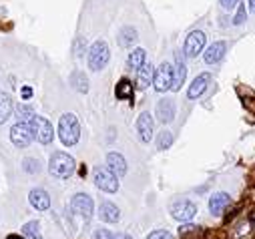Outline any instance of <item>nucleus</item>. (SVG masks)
<instances>
[{
    "label": "nucleus",
    "mask_w": 255,
    "mask_h": 239,
    "mask_svg": "<svg viewBox=\"0 0 255 239\" xmlns=\"http://www.w3.org/2000/svg\"><path fill=\"white\" fill-rule=\"evenodd\" d=\"M22 169H24L26 173H38V171H40V163H38L36 159H24V161H22Z\"/></svg>",
    "instance_id": "obj_28"
},
{
    "label": "nucleus",
    "mask_w": 255,
    "mask_h": 239,
    "mask_svg": "<svg viewBox=\"0 0 255 239\" xmlns=\"http://www.w3.org/2000/svg\"><path fill=\"white\" fill-rule=\"evenodd\" d=\"M93 239H113V235L107 231V229H99L97 233H95V237Z\"/></svg>",
    "instance_id": "obj_33"
},
{
    "label": "nucleus",
    "mask_w": 255,
    "mask_h": 239,
    "mask_svg": "<svg viewBox=\"0 0 255 239\" xmlns=\"http://www.w3.org/2000/svg\"><path fill=\"white\" fill-rule=\"evenodd\" d=\"M40 225H38V221H28L26 225H24V235L28 237V239H42L40 237V229H38Z\"/></svg>",
    "instance_id": "obj_26"
},
{
    "label": "nucleus",
    "mask_w": 255,
    "mask_h": 239,
    "mask_svg": "<svg viewBox=\"0 0 255 239\" xmlns=\"http://www.w3.org/2000/svg\"><path fill=\"white\" fill-rule=\"evenodd\" d=\"M58 137L65 145H77L79 137H81V125L77 121V117L73 113H67L60 117L58 121Z\"/></svg>",
    "instance_id": "obj_1"
},
{
    "label": "nucleus",
    "mask_w": 255,
    "mask_h": 239,
    "mask_svg": "<svg viewBox=\"0 0 255 239\" xmlns=\"http://www.w3.org/2000/svg\"><path fill=\"white\" fill-rule=\"evenodd\" d=\"M16 113H18L20 119H24V121H30V119L34 117V113H32V109L28 105H18L16 107Z\"/></svg>",
    "instance_id": "obj_29"
},
{
    "label": "nucleus",
    "mask_w": 255,
    "mask_h": 239,
    "mask_svg": "<svg viewBox=\"0 0 255 239\" xmlns=\"http://www.w3.org/2000/svg\"><path fill=\"white\" fill-rule=\"evenodd\" d=\"M95 185H97L101 191H107V193H115V191L119 189L117 175H115L111 169H103V167H97V169H95Z\"/></svg>",
    "instance_id": "obj_5"
},
{
    "label": "nucleus",
    "mask_w": 255,
    "mask_h": 239,
    "mask_svg": "<svg viewBox=\"0 0 255 239\" xmlns=\"http://www.w3.org/2000/svg\"><path fill=\"white\" fill-rule=\"evenodd\" d=\"M137 73H139V75H137V87H139V89H147V87L153 83L155 69H153L151 65H147V63H145Z\"/></svg>",
    "instance_id": "obj_20"
},
{
    "label": "nucleus",
    "mask_w": 255,
    "mask_h": 239,
    "mask_svg": "<svg viewBox=\"0 0 255 239\" xmlns=\"http://www.w3.org/2000/svg\"><path fill=\"white\" fill-rule=\"evenodd\" d=\"M137 131L143 143H149L153 139V117L149 113H143L137 121Z\"/></svg>",
    "instance_id": "obj_12"
},
{
    "label": "nucleus",
    "mask_w": 255,
    "mask_h": 239,
    "mask_svg": "<svg viewBox=\"0 0 255 239\" xmlns=\"http://www.w3.org/2000/svg\"><path fill=\"white\" fill-rule=\"evenodd\" d=\"M249 10L255 12V0H249Z\"/></svg>",
    "instance_id": "obj_35"
},
{
    "label": "nucleus",
    "mask_w": 255,
    "mask_h": 239,
    "mask_svg": "<svg viewBox=\"0 0 255 239\" xmlns=\"http://www.w3.org/2000/svg\"><path fill=\"white\" fill-rule=\"evenodd\" d=\"M157 117H159L161 123H171L173 119H175V105H173V101L163 99L157 105Z\"/></svg>",
    "instance_id": "obj_14"
},
{
    "label": "nucleus",
    "mask_w": 255,
    "mask_h": 239,
    "mask_svg": "<svg viewBox=\"0 0 255 239\" xmlns=\"http://www.w3.org/2000/svg\"><path fill=\"white\" fill-rule=\"evenodd\" d=\"M147 239H173V235H171L169 231H165V229H157V231H153Z\"/></svg>",
    "instance_id": "obj_30"
},
{
    "label": "nucleus",
    "mask_w": 255,
    "mask_h": 239,
    "mask_svg": "<svg viewBox=\"0 0 255 239\" xmlns=\"http://www.w3.org/2000/svg\"><path fill=\"white\" fill-rule=\"evenodd\" d=\"M225 50H227V44H225V42H213V44L207 48V52H205V63H207V65L219 63L221 58L225 56Z\"/></svg>",
    "instance_id": "obj_13"
},
{
    "label": "nucleus",
    "mask_w": 255,
    "mask_h": 239,
    "mask_svg": "<svg viewBox=\"0 0 255 239\" xmlns=\"http://www.w3.org/2000/svg\"><path fill=\"white\" fill-rule=\"evenodd\" d=\"M135 40H137V30L133 26H125L119 32V44L121 46H131Z\"/></svg>",
    "instance_id": "obj_23"
},
{
    "label": "nucleus",
    "mask_w": 255,
    "mask_h": 239,
    "mask_svg": "<svg viewBox=\"0 0 255 239\" xmlns=\"http://www.w3.org/2000/svg\"><path fill=\"white\" fill-rule=\"evenodd\" d=\"M99 217H101L103 221H107V223H117V221L121 219V213H119L117 205L105 201V203L101 205V209H99Z\"/></svg>",
    "instance_id": "obj_18"
},
{
    "label": "nucleus",
    "mask_w": 255,
    "mask_h": 239,
    "mask_svg": "<svg viewBox=\"0 0 255 239\" xmlns=\"http://www.w3.org/2000/svg\"><path fill=\"white\" fill-rule=\"evenodd\" d=\"M109 56H111V52H109L107 42L105 40H97L89 50V67H91V71H103L107 67V63H109Z\"/></svg>",
    "instance_id": "obj_3"
},
{
    "label": "nucleus",
    "mask_w": 255,
    "mask_h": 239,
    "mask_svg": "<svg viewBox=\"0 0 255 239\" xmlns=\"http://www.w3.org/2000/svg\"><path fill=\"white\" fill-rule=\"evenodd\" d=\"M227 205H229V195L227 193H215L209 199V211L215 213V215H219Z\"/></svg>",
    "instance_id": "obj_21"
},
{
    "label": "nucleus",
    "mask_w": 255,
    "mask_h": 239,
    "mask_svg": "<svg viewBox=\"0 0 255 239\" xmlns=\"http://www.w3.org/2000/svg\"><path fill=\"white\" fill-rule=\"evenodd\" d=\"M115 95H117V99H131L133 97V85L127 79L119 81V85L115 89Z\"/></svg>",
    "instance_id": "obj_25"
},
{
    "label": "nucleus",
    "mask_w": 255,
    "mask_h": 239,
    "mask_svg": "<svg viewBox=\"0 0 255 239\" xmlns=\"http://www.w3.org/2000/svg\"><path fill=\"white\" fill-rule=\"evenodd\" d=\"M203 46H205V32L193 30V32L187 36V40H185V50H183V54H187V56H197V54L203 50Z\"/></svg>",
    "instance_id": "obj_8"
},
{
    "label": "nucleus",
    "mask_w": 255,
    "mask_h": 239,
    "mask_svg": "<svg viewBox=\"0 0 255 239\" xmlns=\"http://www.w3.org/2000/svg\"><path fill=\"white\" fill-rule=\"evenodd\" d=\"M245 20V6H239V10H237V14H235V24H241Z\"/></svg>",
    "instance_id": "obj_32"
},
{
    "label": "nucleus",
    "mask_w": 255,
    "mask_h": 239,
    "mask_svg": "<svg viewBox=\"0 0 255 239\" xmlns=\"http://www.w3.org/2000/svg\"><path fill=\"white\" fill-rule=\"evenodd\" d=\"M30 95H32V91H30V89H22V97H24V99H26V97H30Z\"/></svg>",
    "instance_id": "obj_34"
},
{
    "label": "nucleus",
    "mask_w": 255,
    "mask_h": 239,
    "mask_svg": "<svg viewBox=\"0 0 255 239\" xmlns=\"http://www.w3.org/2000/svg\"><path fill=\"white\" fill-rule=\"evenodd\" d=\"M153 85L159 93H165L173 85V67L169 63H161V67L153 75Z\"/></svg>",
    "instance_id": "obj_6"
},
{
    "label": "nucleus",
    "mask_w": 255,
    "mask_h": 239,
    "mask_svg": "<svg viewBox=\"0 0 255 239\" xmlns=\"http://www.w3.org/2000/svg\"><path fill=\"white\" fill-rule=\"evenodd\" d=\"M48 171H50V175H54L58 179H67L75 171V159L71 155H67V153H54L50 157Z\"/></svg>",
    "instance_id": "obj_2"
},
{
    "label": "nucleus",
    "mask_w": 255,
    "mask_h": 239,
    "mask_svg": "<svg viewBox=\"0 0 255 239\" xmlns=\"http://www.w3.org/2000/svg\"><path fill=\"white\" fill-rule=\"evenodd\" d=\"M107 165H109V169H111L117 177H123V175L127 173V161H125L123 155H119V153H109V155H107Z\"/></svg>",
    "instance_id": "obj_15"
},
{
    "label": "nucleus",
    "mask_w": 255,
    "mask_h": 239,
    "mask_svg": "<svg viewBox=\"0 0 255 239\" xmlns=\"http://www.w3.org/2000/svg\"><path fill=\"white\" fill-rule=\"evenodd\" d=\"M117 239H131V237H129V235H119Z\"/></svg>",
    "instance_id": "obj_37"
},
{
    "label": "nucleus",
    "mask_w": 255,
    "mask_h": 239,
    "mask_svg": "<svg viewBox=\"0 0 255 239\" xmlns=\"http://www.w3.org/2000/svg\"><path fill=\"white\" fill-rule=\"evenodd\" d=\"M171 145H173V133L163 131V133L159 135V139H157V147H159V149H169Z\"/></svg>",
    "instance_id": "obj_27"
},
{
    "label": "nucleus",
    "mask_w": 255,
    "mask_h": 239,
    "mask_svg": "<svg viewBox=\"0 0 255 239\" xmlns=\"http://www.w3.org/2000/svg\"><path fill=\"white\" fill-rule=\"evenodd\" d=\"M185 77H187L185 54H183V52H177V54H175V69H173V85H171V89H173V91H179L181 85L185 83Z\"/></svg>",
    "instance_id": "obj_11"
},
{
    "label": "nucleus",
    "mask_w": 255,
    "mask_h": 239,
    "mask_svg": "<svg viewBox=\"0 0 255 239\" xmlns=\"http://www.w3.org/2000/svg\"><path fill=\"white\" fill-rule=\"evenodd\" d=\"M28 125H30V129H32V135H34V139L38 141V143H42V145H48L50 141H52V125L46 121L44 117H32L30 121H28Z\"/></svg>",
    "instance_id": "obj_4"
},
{
    "label": "nucleus",
    "mask_w": 255,
    "mask_h": 239,
    "mask_svg": "<svg viewBox=\"0 0 255 239\" xmlns=\"http://www.w3.org/2000/svg\"><path fill=\"white\" fill-rule=\"evenodd\" d=\"M221 2V6L225 8V10H233L237 4H239V0H219Z\"/></svg>",
    "instance_id": "obj_31"
},
{
    "label": "nucleus",
    "mask_w": 255,
    "mask_h": 239,
    "mask_svg": "<svg viewBox=\"0 0 255 239\" xmlns=\"http://www.w3.org/2000/svg\"><path fill=\"white\" fill-rule=\"evenodd\" d=\"M6 239H22V237H20V235H8Z\"/></svg>",
    "instance_id": "obj_36"
},
{
    "label": "nucleus",
    "mask_w": 255,
    "mask_h": 239,
    "mask_svg": "<svg viewBox=\"0 0 255 239\" xmlns=\"http://www.w3.org/2000/svg\"><path fill=\"white\" fill-rule=\"evenodd\" d=\"M209 81H211V75L209 73H203V75H199L195 81H193V85L189 87V99H197L205 89H207V85H209Z\"/></svg>",
    "instance_id": "obj_16"
},
{
    "label": "nucleus",
    "mask_w": 255,
    "mask_h": 239,
    "mask_svg": "<svg viewBox=\"0 0 255 239\" xmlns=\"http://www.w3.org/2000/svg\"><path fill=\"white\" fill-rule=\"evenodd\" d=\"M71 207H73L75 213L83 215L85 219H91V217H93V207H95V205H93V199H91L89 195H85V193L75 195L73 201H71Z\"/></svg>",
    "instance_id": "obj_10"
},
{
    "label": "nucleus",
    "mask_w": 255,
    "mask_h": 239,
    "mask_svg": "<svg viewBox=\"0 0 255 239\" xmlns=\"http://www.w3.org/2000/svg\"><path fill=\"white\" fill-rule=\"evenodd\" d=\"M30 203H32V207H36L38 211H44V209H48L50 207V197H48V193L46 191H42V189H34V191H30Z\"/></svg>",
    "instance_id": "obj_17"
},
{
    "label": "nucleus",
    "mask_w": 255,
    "mask_h": 239,
    "mask_svg": "<svg viewBox=\"0 0 255 239\" xmlns=\"http://www.w3.org/2000/svg\"><path fill=\"white\" fill-rule=\"evenodd\" d=\"M32 139H34V135H32V129H30V125L28 123H18V125H14L12 129H10V141L16 145V147H28L30 143H32Z\"/></svg>",
    "instance_id": "obj_7"
},
{
    "label": "nucleus",
    "mask_w": 255,
    "mask_h": 239,
    "mask_svg": "<svg viewBox=\"0 0 255 239\" xmlns=\"http://www.w3.org/2000/svg\"><path fill=\"white\" fill-rule=\"evenodd\" d=\"M131 71H139L143 65H145V50L143 48H135L131 54H129V61H127Z\"/></svg>",
    "instance_id": "obj_22"
},
{
    "label": "nucleus",
    "mask_w": 255,
    "mask_h": 239,
    "mask_svg": "<svg viewBox=\"0 0 255 239\" xmlns=\"http://www.w3.org/2000/svg\"><path fill=\"white\" fill-rule=\"evenodd\" d=\"M10 115H12V99L8 93L0 91V125L6 123Z\"/></svg>",
    "instance_id": "obj_19"
},
{
    "label": "nucleus",
    "mask_w": 255,
    "mask_h": 239,
    "mask_svg": "<svg viewBox=\"0 0 255 239\" xmlns=\"http://www.w3.org/2000/svg\"><path fill=\"white\" fill-rule=\"evenodd\" d=\"M71 85H73L79 93H87V91H89V79H87L85 73H81V71H77V73L71 75Z\"/></svg>",
    "instance_id": "obj_24"
},
{
    "label": "nucleus",
    "mask_w": 255,
    "mask_h": 239,
    "mask_svg": "<svg viewBox=\"0 0 255 239\" xmlns=\"http://www.w3.org/2000/svg\"><path fill=\"white\" fill-rule=\"evenodd\" d=\"M197 213V205L193 201H177L173 207H171V215L177 219V221H189L191 217H193Z\"/></svg>",
    "instance_id": "obj_9"
}]
</instances>
